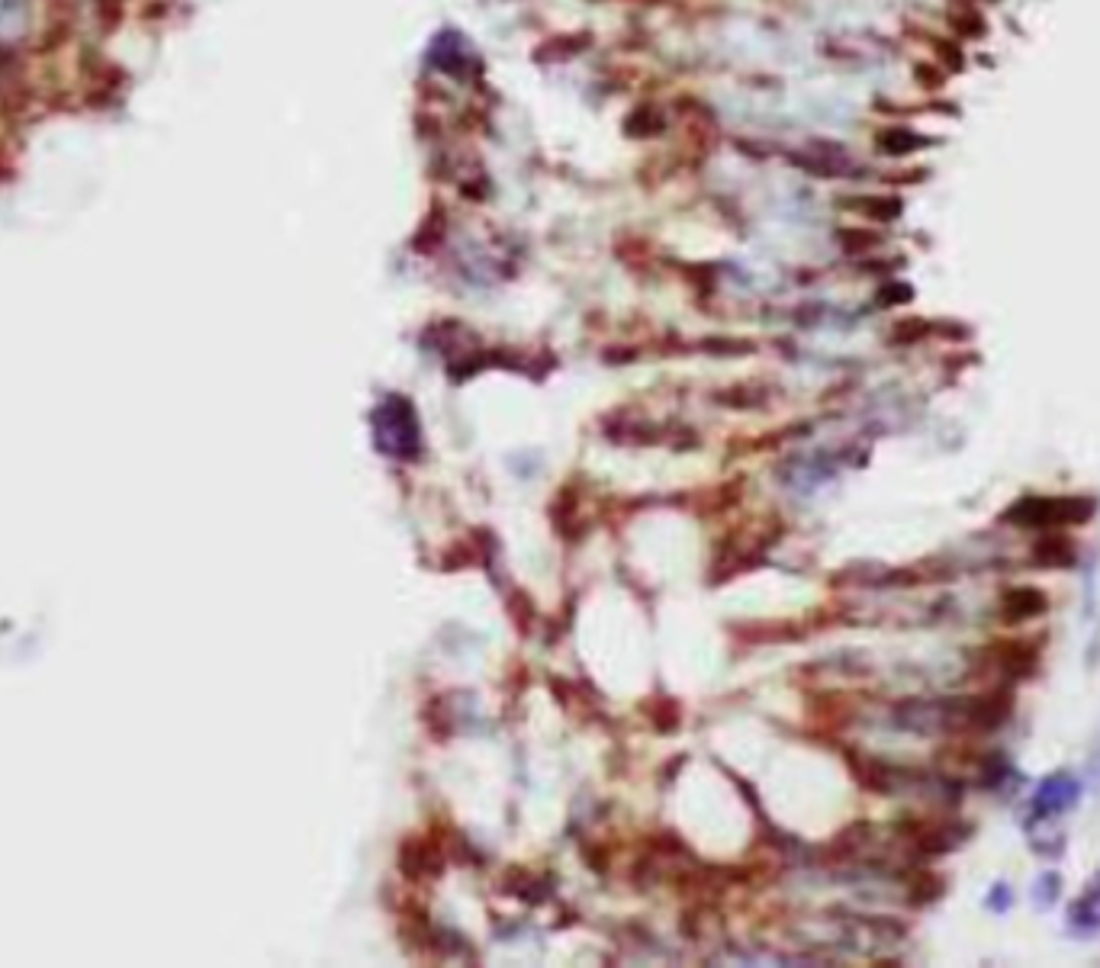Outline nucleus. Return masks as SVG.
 Segmentation results:
<instances>
[{"label":"nucleus","mask_w":1100,"mask_h":968,"mask_svg":"<svg viewBox=\"0 0 1100 968\" xmlns=\"http://www.w3.org/2000/svg\"><path fill=\"white\" fill-rule=\"evenodd\" d=\"M1094 515H1097L1094 496H1020L1004 512V521L1030 531H1052L1068 525H1088Z\"/></svg>","instance_id":"nucleus-1"},{"label":"nucleus","mask_w":1100,"mask_h":968,"mask_svg":"<svg viewBox=\"0 0 1100 968\" xmlns=\"http://www.w3.org/2000/svg\"><path fill=\"white\" fill-rule=\"evenodd\" d=\"M985 660L991 669L1004 673V679H1027L1039 669L1043 660V647H1036L1033 640H994L985 647Z\"/></svg>","instance_id":"nucleus-2"},{"label":"nucleus","mask_w":1100,"mask_h":968,"mask_svg":"<svg viewBox=\"0 0 1100 968\" xmlns=\"http://www.w3.org/2000/svg\"><path fill=\"white\" fill-rule=\"evenodd\" d=\"M1030 563L1039 570H1068L1078 563V544L1062 528L1043 531L1030 547Z\"/></svg>","instance_id":"nucleus-3"},{"label":"nucleus","mask_w":1100,"mask_h":968,"mask_svg":"<svg viewBox=\"0 0 1100 968\" xmlns=\"http://www.w3.org/2000/svg\"><path fill=\"white\" fill-rule=\"evenodd\" d=\"M1049 612V595L1036 586H1014L1007 589L998 599V615L1007 624H1023V621H1036Z\"/></svg>","instance_id":"nucleus-4"},{"label":"nucleus","mask_w":1100,"mask_h":968,"mask_svg":"<svg viewBox=\"0 0 1100 968\" xmlns=\"http://www.w3.org/2000/svg\"><path fill=\"white\" fill-rule=\"evenodd\" d=\"M936 139L924 136V132H917L911 126H888L882 129L879 136H875V148H879L882 155L888 158H908V155H917V152H927V148H933Z\"/></svg>","instance_id":"nucleus-5"},{"label":"nucleus","mask_w":1100,"mask_h":968,"mask_svg":"<svg viewBox=\"0 0 1100 968\" xmlns=\"http://www.w3.org/2000/svg\"><path fill=\"white\" fill-rule=\"evenodd\" d=\"M846 206H856V213L869 216L875 222H891L904 213V200L898 193H856V197H846Z\"/></svg>","instance_id":"nucleus-6"},{"label":"nucleus","mask_w":1100,"mask_h":968,"mask_svg":"<svg viewBox=\"0 0 1100 968\" xmlns=\"http://www.w3.org/2000/svg\"><path fill=\"white\" fill-rule=\"evenodd\" d=\"M891 341L895 345H917V341L940 338V319H924V316H908L891 325Z\"/></svg>","instance_id":"nucleus-7"},{"label":"nucleus","mask_w":1100,"mask_h":968,"mask_svg":"<svg viewBox=\"0 0 1100 968\" xmlns=\"http://www.w3.org/2000/svg\"><path fill=\"white\" fill-rule=\"evenodd\" d=\"M943 895H946V878H943V875H936V872H917V875H914L908 898H911L917 907L940 901Z\"/></svg>","instance_id":"nucleus-8"},{"label":"nucleus","mask_w":1100,"mask_h":968,"mask_svg":"<svg viewBox=\"0 0 1100 968\" xmlns=\"http://www.w3.org/2000/svg\"><path fill=\"white\" fill-rule=\"evenodd\" d=\"M953 26L959 29V33H965V36H985L988 33V20H985V13H981L975 4H962L956 13H953Z\"/></svg>","instance_id":"nucleus-9"},{"label":"nucleus","mask_w":1100,"mask_h":968,"mask_svg":"<svg viewBox=\"0 0 1100 968\" xmlns=\"http://www.w3.org/2000/svg\"><path fill=\"white\" fill-rule=\"evenodd\" d=\"M840 242H843L846 251H869V248L879 245L882 238H875L872 232H856V229H850V232H840Z\"/></svg>","instance_id":"nucleus-10"},{"label":"nucleus","mask_w":1100,"mask_h":968,"mask_svg":"<svg viewBox=\"0 0 1100 968\" xmlns=\"http://www.w3.org/2000/svg\"><path fill=\"white\" fill-rule=\"evenodd\" d=\"M911 300H914V290L908 284H888L882 290V303L885 306H904V303H911Z\"/></svg>","instance_id":"nucleus-11"}]
</instances>
